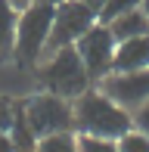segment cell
Wrapping results in <instances>:
<instances>
[{
    "label": "cell",
    "instance_id": "obj_1",
    "mask_svg": "<svg viewBox=\"0 0 149 152\" xmlns=\"http://www.w3.org/2000/svg\"><path fill=\"white\" fill-rule=\"evenodd\" d=\"M74 109V134L78 137H99V140H118L134 130V115L124 106L109 99L99 87H90L72 99Z\"/></svg>",
    "mask_w": 149,
    "mask_h": 152
},
{
    "label": "cell",
    "instance_id": "obj_2",
    "mask_svg": "<svg viewBox=\"0 0 149 152\" xmlns=\"http://www.w3.org/2000/svg\"><path fill=\"white\" fill-rule=\"evenodd\" d=\"M37 78H40L47 93H56L62 99H78L84 90L93 87V81H90V75H87V68H84V62H81L74 47L50 53L37 65Z\"/></svg>",
    "mask_w": 149,
    "mask_h": 152
},
{
    "label": "cell",
    "instance_id": "obj_3",
    "mask_svg": "<svg viewBox=\"0 0 149 152\" xmlns=\"http://www.w3.org/2000/svg\"><path fill=\"white\" fill-rule=\"evenodd\" d=\"M53 10L56 6H44V3H31L25 10H19V22H16V47H12V59L19 65L34 68L47 56V40H50L53 28Z\"/></svg>",
    "mask_w": 149,
    "mask_h": 152
},
{
    "label": "cell",
    "instance_id": "obj_4",
    "mask_svg": "<svg viewBox=\"0 0 149 152\" xmlns=\"http://www.w3.org/2000/svg\"><path fill=\"white\" fill-rule=\"evenodd\" d=\"M22 106L25 121L31 124V130L40 137H50V134H65V130H74V109L72 99H62L56 93H37L31 99L19 102Z\"/></svg>",
    "mask_w": 149,
    "mask_h": 152
},
{
    "label": "cell",
    "instance_id": "obj_5",
    "mask_svg": "<svg viewBox=\"0 0 149 152\" xmlns=\"http://www.w3.org/2000/svg\"><path fill=\"white\" fill-rule=\"evenodd\" d=\"M96 22H99L96 12L90 6H84L81 0H62L53 10V28H50V40H47V56L56 53V50H65V47H74L84 37V31H90Z\"/></svg>",
    "mask_w": 149,
    "mask_h": 152
},
{
    "label": "cell",
    "instance_id": "obj_6",
    "mask_svg": "<svg viewBox=\"0 0 149 152\" xmlns=\"http://www.w3.org/2000/svg\"><path fill=\"white\" fill-rule=\"evenodd\" d=\"M115 47H118V40H115V34H112V28L106 22H96L90 31H84V37H81L78 44H74V50H78V56H81L87 75H90V81H93V87L112 72Z\"/></svg>",
    "mask_w": 149,
    "mask_h": 152
},
{
    "label": "cell",
    "instance_id": "obj_7",
    "mask_svg": "<svg viewBox=\"0 0 149 152\" xmlns=\"http://www.w3.org/2000/svg\"><path fill=\"white\" fill-rule=\"evenodd\" d=\"M96 87L118 106H124L127 112H134L149 99V68H143V72H109Z\"/></svg>",
    "mask_w": 149,
    "mask_h": 152
},
{
    "label": "cell",
    "instance_id": "obj_8",
    "mask_svg": "<svg viewBox=\"0 0 149 152\" xmlns=\"http://www.w3.org/2000/svg\"><path fill=\"white\" fill-rule=\"evenodd\" d=\"M143 68H149V34L121 40L115 47L112 72H143Z\"/></svg>",
    "mask_w": 149,
    "mask_h": 152
},
{
    "label": "cell",
    "instance_id": "obj_9",
    "mask_svg": "<svg viewBox=\"0 0 149 152\" xmlns=\"http://www.w3.org/2000/svg\"><path fill=\"white\" fill-rule=\"evenodd\" d=\"M109 28L115 34V40H131V37H143V34H149V19L143 16V10H131V12H124V16H118V19H112L109 22Z\"/></svg>",
    "mask_w": 149,
    "mask_h": 152
},
{
    "label": "cell",
    "instance_id": "obj_10",
    "mask_svg": "<svg viewBox=\"0 0 149 152\" xmlns=\"http://www.w3.org/2000/svg\"><path fill=\"white\" fill-rule=\"evenodd\" d=\"M16 22H19V10L9 0H0V62L12 56V47H16Z\"/></svg>",
    "mask_w": 149,
    "mask_h": 152
},
{
    "label": "cell",
    "instance_id": "obj_11",
    "mask_svg": "<svg viewBox=\"0 0 149 152\" xmlns=\"http://www.w3.org/2000/svg\"><path fill=\"white\" fill-rule=\"evenodd\" d=\"M9 137H12V146H16V152H34V146H37V134L31 130V124L25 121L22 106H16V118H12Z\"/></svg>",
    "mask_w": 149,
    "mask_h": 152
},
{
    "label": "cell",
    "instance_id": "obj_12",
    "mask_svg": "<svg viewBox=\"0 0 149 152\" xmlns=\"http://www.w3.org/2000/svg\"><path fill=\"white\" fill-rule=\"evenodd\" d=\"M34 152H78V134H74V130H65V134L40 137Z\"/></svg>",
    "mask_w": 149,
    "mask_h": 152
},
{
    "label": "cell",
    "instance_id": "obj_13",
    "mask_svg": "<svg viewBox=\"0 0 149 152\" xmlns=\"http://www.w3.org/2000/svg\"><path fill=\"white\" fill-rule=\"evenodd\" d=\"M115 146H118V152H149V137L134 127V130H127L124 137H118Z\"/></svg>",
    "mask_w": 149,
    "mask_h": 152
},
{
    "label": "cell",
    "instance_id": "obj_14",
    "mask_svg": "<svg viewBox=\"0 0 149 152\" xmlns=\"http://www.w3.org/2000/svg\"><path fill=\"white\" fill-rule=\"evenodd\" d=\"M137 6H140V0H106V6L99 10V22H106V25H109L112 19L124 16V12L137 10Z\"/></svg>",
    "mask_w": 149,
    "mask_h": 152
},
{
    "label": "cell",
    "instance_id": "obj_15",
    "mask_svg": "<svg viewBox=\"0 0 149 152\" xmlns=\"http://www.w3.org/2000/svg\"><path fill=\"white\" fill-rule=\"evenodd\" d=\"M78 152H118L115 140H99V137H78Z\"/></svg>",
    "mask_w": 149,
    "mask_h": 152
},
{
    "label": "cell",
    "instance_id": "obj_16",
    "mask_svg": "<svg viewBox=\"0 0 149 152\" xmlns=\"http://www.w3.org/2000/svg\"><path fill=\"white\" fill-rule=\"evenodd\" d=\"M131 115H134V127H137L140 134H146V137H149V99H146L140 109H134Z\"/></svg>",
    "mask_w": 149,
    "mask_h": 152
},
{
    "label": "cell",
    "instance_id": "obj_17",
    "mask_svg": "<svg viewBox=\"0 0 149 152\" xmlns=\"http://www.w3.org/2000/svg\"><path fill=\"white\" fill-rule=\"evenodd\" d=\"M12 118H16V106L9 99H0V130H9Z\"/></svg>",
    "mask_w": 149,
    "mask_h": 152
},
{
    "label": "cell",
    "instance_id": "obj_18",
    "mask_svg": "<svg viewBox=\"0 0 149 152\" xmlns=\"http://www.w3.org/2000/svg\"><path fill=\"white\" fill-rule=\"evenodd\" d=\"M0 152H16V146H12V137H9V130H0Z\"/></svg>",
    "mask_w": 149,
    "mask_h": 152
},
{
    "label": "cell",
    "instance_id": "obj_19",
    "mask_svg": "<svg viewBox=\"0 0 149 152\" xmlns=\"http://www.w3.org/2000/svg\"><path fill=\"white\" fill-rule=\"evenodd\" d=\"M81 3H84V6H90V10L96 12V19H99V10L106 6V0H81Z\"/></svg>",
    "mask_w": 149,
    "mask_h": 152
},
{
    "label": "cell",
    "instance_id": "obj_20",
    "mask_svg": "<svg viewBox=\"0 0 149 152\" xmlns=\"http://www.w3.org/2000/svg\"><path fill=\"white\" fill-rule=\"evenodd\" d=\"M9 3L16 6V10H25V6H31V3H34V0H9Z\"/></svg>",
    "mask_w": 149,
    "mask_h": 152
},
{
    "label": "cell",
    "instance_id": "obj_21",
    "mask_svg": "<svg viewBox=\"0 0 149 152\" xmlns=\"http://www.w3.org/2000/svg\"><path fill=\"white\" fill-rule=\"evenodd\" d=\"M34 3H44V6H59L62 0H34Z\"/></svg>",
    "mask_w": 149,
    "mask_h": 152
},
{
    "label": "cell",
    "instance_id": "obj_22",
    "mask_svg": "<svg viewBox=\"0 0 149 152\" xmlns=\"http://www.w3.org/2000/svg\"><path fill=\"white\" fill-rule=\"evenodd\" d=\"M140 10H143V16L149 19V0H140Z\"/></svg>",
    "mask_w": 149,
    "mask_h": 152
}]
</instances>
